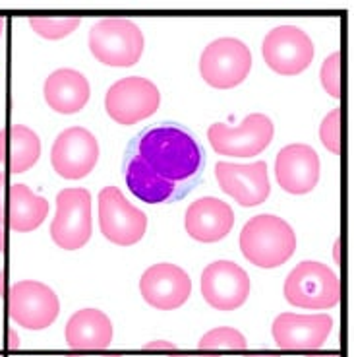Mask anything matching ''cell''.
Returning <instances> with one entry per match:
<instances>
[{"label": "cell", "mask_w": 354, "mask_h": 357, "mask_svg": "<svg viewBox=\"0 0 354 357\" xmlns=\"http://www.w3.org/2000/svg\"><path fill=\"white\" fill-rule=\"evenodd\" d=\"M128 150L159 177L192 188L204 173V150L194 134L177 123H161L145 128L134 138Z\"/></svg>", "instance_id": "1"}, {"label": "cell", "mask_w": 354, "mask_h": 357, "mask_svg": "<svg viewBox=\"0 0 354 357\" xmlns=\"http://www.w3.org/2000/svg\"><path fill=\"white\" fill-rule=\"evenodd\" d=\"M240 250L248 262L259 268H279L296 250V235L289 223L271 214L250 218L242 227Z\"/></svg>", "instance_id": "2"}, {"label": "cell", "mask_w": 354, "mask_h": 357, "mask_svg": "<svg viewBox=\"0 0 354 357\" xmlns=\"http://www.w3.org/2000/svg\"><path fill=\"white\" fill-rule=\"evenodd\" d=\"M145 39L132 20H99L89 29V51L101 64L128 68L142 59Z\"/></svg>", "instance_id": "3"}, {"label": "cell", "mask_w": 354, "mask_h": 357, "mask_svg": "<svg viewBox=\"0 0 354 357\" xmlns=\"http://www.w3.org/2000/svg\"><path fill=\"white\" fill-rule=\"evenodd\" d=\"M284 299L302 309H331L341 299L339 276L325 264L304 260L284 280Z\"/></svg>", "instance_id": "4"}, {"label": "cell", "mask_w": 354, "mask_h": 357, "mask_svg": "<svg viewBox=\"0 0 354 357\" xmlns=\"http://www.w3.org/2000/svg\"><path fill=\"white\" fill-rule=\"evenodd\" d=\"M252 70L248 45L236 37H219L200 56V74L211 88L230 89L240 86Z\"/></svg>", "instance_id": "5"}, {"label": "cell", "mask_w": 354, "mask_h": 357, "mask_svg": "<svg viewBox=\"0 0 354 357\" xmlns=\"http://www.w3.org/2000/svg\"><path fill=\"white\" fill-rule=\"evenodd\" d=\"M275 136L273 121L264 113H250L239 126L215 123L207 130V140L219 155L256 158Z\"/></svg>", "instance_id": "6"}, {"label": "cell", "mask_w": 354, "mask_h": 357, "mask_svg": "<svg viewBox=\"0 0 354 357\" xmlns=\"http://www.w3.org/2000/svg\"><path fill=\"white\" fill-rule=\"evenodd\" d=\"M91 192L88 188H64L56 197V215L51 237L64 250H78L91 239Z\"/></svg>", "instance_id": "7"}, {"label": "cell", "mask_w": 354, "mask_h": 357, "mask_svg": "<svg viewBox=\"0 0 354 357\" xmlns=\"http://www.w3.org/2000/svg\"><path fill=\"white\" fill-rule=\"evenodd\" d=\"M159 105V88L142 76H128L115 82L105 96L106 113L122 126H132L155 115Z\"/></svg>", "instance_id": "8"}, {"label": "cell", "mask_w": 354, "mask_h": 357, "mask_svg": "<svg viewBox=\"0 0 354 357\" xmlns=\"http://www.w3.org/2000/svg\"><path fill=\"white\" fill-rule=\"evenodd\" d=\"M99 227L111 243L130 247L143 239L147 215L130 204L120 188L105 187L99 192Z\"/></svg>", "instance_id": "9"}, {"label": "cell", "mask_w": 354, "mask_h": 357, "mask_svg": "<svg viewBox=\"0 0 354 357\" xmlns=\"http://www.w3.org/2000/svg\"><path fill=\"white\" fill-rule=\"evenodd\" d=\"M262 54L273 72L283 76H296L314 61V43L300 27L279 26L266 36Z\"/></svg>", "instance_id": "10"}, {"label": "cell", "mask_w": 354, "mask_h": 357, "mask_svg": "<svg viewBox=\"0 0 354 357\" xmlns=\"http://www.w3.org/2000/svg\"><path fill=\"white\" fill-rule=\"evenodd\" d=\"M58 295L43 282L24 280L10 289V317L27 331H45L58 319Z\"/></svg>", "instance_id": "11"}, {"label": "cell", "mask_w": 354, "mask_h": 357, "mask_svg": "<svg viewBox=\"0 0 354 357\" xmlns=\"http://www.w3.org/2000/svg\"><path fill=\"white\" fill-rule=\"evenodd\" d=\"M99 160L97 138L83 126H70L56 136L51 148V165L63 178H83Z\"/></svg>", "instance_id": "12"}, {"label": "cell", "mask_w": 354, "mask_h": 357, "mask_svg": "<svg viewBox=\"0 0 354 357\" xmlns=\"http://www.w3.org/2000/svg\"><path fill=\"white\" fill-rule=\"evenodd\" d=\"M202 295L217 311H236L250 295V276L232 260H217L202 272Z\"/></svg>", "instance_id": "13"}, {"label": "cell", "mask_w": 354, "mask_h": 357, "mask_svg": "<svg viewBox=\"0 0 354 357\" xmlns=\"http://www.w3.org/2000/svg\"><path fill=\"white\" fill-rule=\"evenodd\" d=\"M215 175L223 192H227L244 208L264 204L271 192L266 161H256V163L219 161L215 165Z\"/></svg>", "instance_id": "14"}, {"label": "cell", "mask_w": 354, "mask_h": 357, "mask_svg": "<svg viewBox=\"0 0 354 357\" xmlns=\"http://www.w3.org/2000/svg\"><path fill=\"white\" fill-rule=\"evenodd\" d=\"M140 291L143 301L159 311H175L192 294V280L177 264H155L142 274Z\"/></svg>", "instance_id": "15"}, {"label": "cell", "mask_w": 354, "mask_h": 357, "mask_svg": "<svg viewBox=\"0 0 354 357\" xmlns=\"http://www.w3.org/2000/svg\"><path fill=\"white\" fill-rule=\"evenodd\" d=\"M318 152L308 144H289L275 160V177L279 187L291 195H308L319 181Z\"/></svg>", "instance_id": "16"}, {"label": "cell", "mask_w": 354, "mask_h": 357, "mask_svg": "<svg viewBox=\"0 0 354 357\" xmlns=\"http://www.w3.org/2000/svg\"><path fill=\"white\" fill-rule=\"evenodd\" d=\"M333 328L329 314H296L281 312L273 321L275 344L283 349H318Z\"/></svg>", "instance_id": "17"}, {"label": "cell", "mask_w": 354, "mask_h": 357, "mask_svg": "<svg viewBox=\"0 0 354 357\" xmlns=\"http://www.w3.org/2000/svg\"><path fill=\"white\" fill-rule=\"evenodd\" d=\"M122 173H124L126 185L132 190L134 197H138L143 202H147V204L177 202V200H182L190 192V188L159 177L132 150L126 152L124 163H122Z\"/></svg>", "instance_id": "18"}, {"label": "cell", "mask_w": 354, "mask_h": 357, "mask_svg": "<svg viewBox=\"0 0 354 357\" xmlns=\"http://www.w3.org/2000/svg\"><path fill=\"white\" fill-rule=\"evenodd\" d=\"M234 225V212L227 202L215 197L198 198L188 206L184 227L188 235L200 243H217L225 239Z\"/></svg>", "instance_id": "19"}, {"label": "cell", "mask_w": 354, "mask_h": 357, "mask_svg": "<svg viewBox=\"0 0 354 357\" xmlns=\"http://www.w3.org/2000/svg\"><path fill=\"white\" fill-rule=\"evenodd\" d=\"M43 93L53 111L61 115H74L88 105L91 88L81 72L74 68H58L49 74Z\"/></svg>", "instance_id": "20"}, {"label": "cell", "mask_w": 354, "mask_h": 357, "mask_svg": "<svg viewBox=\"0 0 354 357\" xmlns=\"http://www.w3.org/2000/svg\"><path fill=\"white\" fill-rule=\"evenodd\" d=\"M66 342L76 349H103L113 342V322L99 309H81L66 322Z\"/></svg>", "instance_id": "21"}, {"label": "cell", "mask_w": 354, "mask_h": 357, "mask_svg": "<svg viewBox=\"0 0 354 357\" xmlns=\"http://www.w3.org/2000/svg\"><path fill=\"white\" fill-rule=\"evenodd\" d=\"M49 202L35 195L27 185L16 183L10 188V227L14 231L29 233L47 220Z\"/></svg>", "instance_id": "22"}, {"label": "cell", "mask_w": 354, "mask_h": 357, "mask_svg": "<svg viewBox=\"0 0 354 357\" xmlns=\"http://www.w3.org/2000/svg\"><path fill=\"white\" fill-rule=\"evenodd\" d=\"M10 171L14 175L31 169L41 158V140L35 130L26 125H14L10 128Z\"/></svg>", "instance_id": "23"}, {"label": "cell", "mask_w": 354, "mask_h": 357, "mask_svg": "<svg viewBox=\"0 0 354 357\" xmlns=\"http://www.w3.org/2000/svg\"><path fill=\"white\" fill-rule=\"evenodd\" d=\"M29 26L43 39H64L80 27V18H29Z\"/></svg>", "instance_id": "24"}, {"label": "cell", "mask_w": 354, "mask_h": 357, "mask_svg": "<svg viewBox=\"0 0 354 357\" xmlns=\"http://www.w3.org/2000/svg\"><path fill=\"white\" fill-rule=\"evenodd\" d=\"M200 349H244L248 346V342L244 338V334L239 331L230 328V326H221V328H213L204 338L200 340Z\"/></svg>", "instance_id": "25"}, {"label": "cell", "mask_w": 354, "mask_h": 357, "mask_svg": "<svg viewBox=\"0 0 354 357\" xmlns=\"http://www.w3.org/2000/svg\"><path fill=\"white\" fill-rule=\"evenodd\" d=\"M321 86L333 99L341 98V51L331 53L321 64Z\"/></svg>", "instance_id": "26"}, {"label": "cell", "mask_w": 354, "mask_h": 357, "mask_svg": "<svg viewBox=\"0 0 354 357\" xmlns=\"http://www.w3.org/2000/svg\"><path fill=\"white\" fill-rule=\"evenodd\" d=\"M319 138L329 152H333L335 155L341 153V109L335 107L323 116L319 126Z\"/></svg>", "instance_id": "27"}, {"label": "cell", "mask_w": 354, "mask_h": 357, "mask_svg": "<svg viewBox=\"0 0 354 357\" xmlns=\"http://www.w3.org/2000/svg\"><path fill=\"white\" fill-rule=\"evenodd\" d=\"M4 183H6V175L0 171V223L4 222Z\"/></svg>", "instance_id": "28"}, {"label": "cell", "mask_w": 354, "mask_h": 357, "mask_svg": "<svg viewBox=\"0 0 354 357\" xmlns=\"http://www.w3.org/2000/svg\"><path fill=\"white\" fill-rule=\"evenodd\" d=\"M6 136H8V132L2 128L0 130V163L6 161Z\"/></svg>", "instance_id": "29"}, {"label": "cell", "mask_w": 354, "mask_h": 357, "mask_svg": "<svg viewBox=\"0 0 354 357\" xmlns=\"http://www.w3.org/2000/svg\"><path fill=\"white\" fill-rule=\"evenodd\" d=\"M145 349H175V344L170 342H151L145 346Z\"/></svg>", "instance_id": "30"}, {"label": "cell", "mask_w": 354, "mask_h": 357, "mask_svg": "<svg viewBox=\"0 0 354 357\" xmlns=\"http://www.w3.org/2000/svg\"><path fill=\"white\" fill-rule=\"evenodd\" d=\"M8 336H10V348H12V349L18 348V346H19V338H18V334H16V331H10Z\"/></svg>", "instance_id": "31"}, {"label": "cell", "mask_w": 354, "mask_h": 357, "mask_svg": "<svg viewBox=\"0 0 354 357\" xmlns=\"http://www.w3.org/2000/svg\"><path fill=\"white\" fill-rule=\"evenodd\" d=\"M339 247H341V241L337 239L335 241V249H333V255H335V262L339 264Z\"/></svg>", "instance_id": "32"}, {"label": "cell", "mask_w": 354, "mask_h": 357, "mask_svg": "<svg viewBox=\"0 0 354 357\" xmlns=\"http://www.w3.org/2000/svg\"><path fill=\"white\" fill-rule=\"evenodd\" d=\"M172 357H219V356H192V354H178V356H172Z\"/></svg>", "instance_id": "33"}, {"label": "cell", "mask_w": 354, "mask_h": 357, "mask_svg": "<svg viewBox=\"0 0 354 357\" xmlns=\"http://www.w3.org/2000/svg\"><path fill=\"white\" fill-rule=\"evenodd\" d=\"M0 295H4V272H0Z\"/></svg>", "instance_id": "34"}, {"label": "cell", "mask_w": 354, "mask_h": 357, "mask_svg": "<svg viewBox=\"0 0 354 357\" xmlns=\"http://www.w3.org/2000/svg\"><path fill=\"white\" fill-rule=\"evenodd\" d=\"M66 357H120L118 354H108V356H66Z\"/></svg>", "instance_id": "35"}, {"label": "cell", "mask_w": 354, "mask_h": 357, "mask_svg": "<svg viewBox=\"0 0 354 357\" xmlns=\"http://www.w3.org/2000/svg\"><path fill=\"white\" fill-rule=\"evenodd\" d=\"M0 250H4V229L0 227Z\"/></svg>", "instance_id": "36"}, {"label": "cell", "mask_w": 354, "mask_h": 357, "mask_svg": "<svg viewBox=\"0 0 354 357\" xmlns=\"http://www.w3.org/2000/svg\"><path fill=\"white\" fill-rule=\"evenodd\" d=\"M308 357H341L339 354H318V356H308Z\"/></svg>", "instance_id": "37"}, {"label": "cell", "mask_w": 354, "mask_h": 357, "mask_svg": "<svg viewBox=\"0 0 354 357\" xmlns=\"http://www.w3.org/2000/svg\"><path fill=\"white\" fill-rule=\"evenodd\" d=\"M2 29H4V18H0V36H2Z\"/></svg>", "instance_id": "38"}, {"label": "cell", "mask_w": 354, "mask_h": 357, "mask_svg": "<svg viewBox=\"0 0 354 357\" xmlns=\"http://www.w3.org/2000/svg\"><path fill=\"white\" fill-rule=\"evenodd\" d=\"M250 357H277V356H273V354L269 356V354H267V356H250Z\"/></svg>", "instance_id": "39"}]
</instances>
